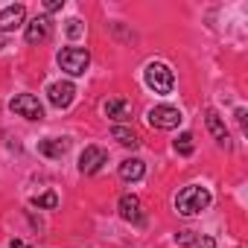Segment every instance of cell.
Returning a JSON list of instances; mask_svg holds the SVG:
<instances>
[{"mask_svg": "<svg viewBox=\"0 0 248 248\" xmlns=\"http://www.w3.org/2000/svg\"><path fill=\"white\" fill-rule=\"evenodd\" d=\"M207 204H210V190H207V187H199V184H190V187H184V190L175 196V210H178L181 216H196V213H202Z\"/></svg>", "mask_w": 248, "mask_h": 248, "instance_id": "obj_1", "label": "cell"}, {"mask_svg": "<svg viewBox=\"0 0 248 248\" xmlns=\"http://www.w3.org/2000/svg\"><path fill=\"white\" fill-rule=\"evenodd\" d=\"M143 79H146V85H149L155 93H172L175 73L170 70V64H164V62H149L146 70H143Z\"/></svg>", "mask_w": 248, "mask_h": 248, "instance_id": "obj_2", "label": "cell"}, {"mask_svg": "<svg viewBox=\"0 0 248 248\" xmlns=\"http://www.w3.org/2000/svg\"><path fill=\"white\" fill-rule=\"evenodd\" d=\"M59 64H62L64 73L82 76V73L88 70V64H91V53L82 50V47H64V50L59 53Z\"/></svg>", "mask_w": 248, "mask_h": 248, "instance_id": "obj_3", "label": "cell"}, {"mask_svg": "<svg viewBox=\"0 0 248 248\" xmlns=\"http://www.w3.org/2000/svg\"><path fill=\"white\" fill-rule=\"evenodd\" d=\"M181 123V111L175 108V105H155L152 111H149V126L152 129H164V132H170V129H175Z\"/></svg>", "mask_w": 248, "mask_h": 248, "instance_id": "obj_4", "label": "cell"}, {"mask_svg": "<svg viewBox=\"0 0 248 248\" xmlns=\"http://www.w3.org/2000/svg\"><path fill=\"white\" fill-rule=\"evenodd\" d=\"M9 108H12L18 117H27V120H41V117H44V105H41L38 96H32V93H18V96H12Z\"/></svg>", "mask_w": 248, "mask_h": 248, "instance_id": "obj_5", "label": "cell"}, {"mask_svg": "<svg viewBox=\"0 0 248 248\" xmlns=\"http://www.w3.org/2000/svg\"><path fill=\"white\" fill-rule=\"evenodd\" d=\"M117 207H120V216L126 219V222H132L135 228H143L146 225V216H143V207H140V199L138 196H123Z\"/></svg>", "mask_w": 248, "mask_h": 248, "instance_id": "obj_6", "label": "cell"}, {"mask_svg": "<svg viewBox=\"0 0 248 248\" xmlns=\"http://www.w3.org/2000/svg\"><path fill=\"white\" fill-rule=\"evenodd\" d=\"M105 161H108L105 149H99V146H85V152L79 155V172L93 175V172H99V167H102Z\"/></svg>", "mask_w": 248, "mask_h": 248, "instance_id": "obj_7", "label": "cell"}, {"mask_svg": "<svg viewBox=\"0 0 248 248\" xmlns=\"http://www.w3.org/2000/svg\"><path fill=\"white\" fill-rule=\"evenodd\" d=\"M47 96H50V102L56 108H67L76 99V88H73V82H53L47 88Z\"/></svg>", "mask_w": 248, "mask_h": 248, "instance_id": "obj_8", "label": "cell"}, {"mask_svg": "<svg viewBox=\"0 0 248 248\" xmlns=\"http://www.w3.org/2000/svg\"><path fill=\"white\" fill-rule=\"evenodd\" d=\"M24 18H27V9H24L21 3L6 6L3 12H0V32H15V30L24 24Z\"/></svg>", "mask_w": 248, "mask_h": 248, "instance_id": "obj_9", "label": "cell"}, {"mask_svg": "<svg viewBox=\"0 0 248 248\" xmlns=\"http://www.w3.org/2000/svg\"><path fill=\"white\" fill-rule=\"evenodd\" d=\"M50 32H53L50 18H35V21L27 24V41H30V44H44V41L50 38Z\"/></svg>", "mask_w": 248, "mask_h": 248, "instance_id": "obj_10", "label": "cell"}, {"mask_svg": "<svg viewBox=\"0 0 248 248\" xmlns=\"http://www.w3.org/2000/svg\"><path fill=\"white\" fill-rule=\"evenodd\" d=\"M105 114L111 120H117V123H126V120H132V102L129 99H108L105 102Z\"/></svg>", "mask_w": 248, "mask_h": 248, "instance_id": "obj_11", "label": "cell"}, {"mask_svg": "<svg viewBox=\"0 0 248 248\" xmlns=\"http://www.w3.org/2000/svg\"><path fill=\"white\" fill-rule=\"evenodd\" d=\"M143 172H146V164L140 158H126V161L120 164V178L123 181H140Z\"/></svg>", "mask_w": 248, "mask_h": 248, "instance_id": "obj_12", "label": "cell"}, {"mask_svg": "<svg viewBox=\"0 0 248 248\" xmlns=\"http://www.w3.org/2000/svg\"><path fill=\"white\" fill-rule=\"evenodd\" d=\"M67 149H70V140H64V138H47L38 143V152L47 158H62Z\"/></svg>", "mask_w": 248, "mask_h": 248, "instance_id": "obj_13", "label": "cell"}, {"mask_svg": "<svg viewBox=\"0 0 248 248\" xmlns=\"http://www.w3.org/2000/svg\"><path fill=\"white\" fill-rule=\"evenodd\" d=\"M207 129H210V135L216 138V143H222V146H228L231 140H228V129H225V123H222V117L213 111V108H207Z\"/></svg>", "mask_w": 248, "mask_h": 248, "instance_id": "obj_14", "label": "cell"}, {"mask_svg": "<svg viewBox=\"0 0 248 248\" xmlns=\"http://www.w3.org/2000/svg\"><path fill=\"white\" fill-rule=\"evenodd\" d=\"M111 138L120 143V146H129V149H135L140 140H138V135L132 132V129H126V126H114V132H111Z\"/></svg>", "mask_w": 248, "mask_h": 248, "instance_id": "obj_15", "label": "cell"}, {"mask_svg": "<svg viewBox=\"0 0 248 248\" xmlns=\"http://www.w3.org/2000/svg\"><path fill=\"white\" fill-rule=\"evenodd\" d=\"M193 149H196L193 135H190V132L178 135V140H175V152H178V155H184V158H190V155H193Z\"/></svg>", "mask_w": 248, "mask_h": 248, "instance_id": "obj_16", "label": "cell"}, {"mask_svg": "<svg viewBox=\"0 0 248 248\" xmlns=\"http://www.w3.org/2000/svg\"><path fill=\"white\" fill-rule=\"evenodd\" d=\"M32 207H47V210H53V207H59V196L50 190V193H41V196H32Z\"/></svg>", "mask_w": 248, "mask_h": 248, "instance_id": "obj_17", "label": "cell"}, {"mask_svg": "<svg viewBox=\"0 0 248 248\" xmlns=\"http://www.w3.org/2000/svg\"><path fill=\"white\" fill-rule=\"evenodd\" d=\"M82 32H85V27H82V21H79V18L67 21V35H70V38H79Z\"/></svg>", "mask_w": 248, "mask_h": 248, "instance_id": "obj_18", "label": "cell"}, {"mask_svg": "<svg viewBox=\"0 0 248 248\" xmlns=\"http://www.w3.org/2000/svg\"><path fill=\"white\" fill-rule=\"evenodd\" d=\"M175 242H178V245H190V242H196V233H193V231H181V233L175 236Z\"/></svg>", "mask_w": 248, "mask_h": 248, "instance_id": "obj_19", "label": "cell"}, {"mask_svg": "<svg viewBox=\"0 0 248 248\" xmlns=\"http://www.w3.org/2000/svg\"><path fill=\"white\" fill-rule=\"evenodd\" d=\"M196 248H216V242L210 236H196Z\"/></svg>", "mask_w": 248, "mask_h": 248, "instance_id": "obj_20", "label": "cell"}, {"mask_svg": "<svg viewBox=\"0 0 248 248\" xmlns=\"http://www.w3.org/2000/svg\"><path fill=\"white\" fill-rule=\"evenodd\" d=\"M44 6H47V12H56V9H62V0H47Z\"/></svg>", "mask_w": 248, "mask_h": 248, "instance_id": "obj_21", "label": "cell"}]
</instances>
